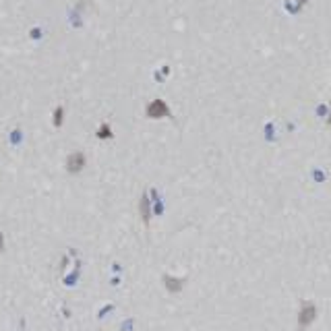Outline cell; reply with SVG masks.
Returning a JSON list of instances; mask_svg holds the SVG:
<instances>
[{"label": "cell", "instance_id": "6da1fadb", "mask_svg": "<svg viewBox=\"0 0 331 331\" xmlns=\"http://www.w3.org/2000/svg\"><path fill=\"white\" fill-rule=\"evenodd\" d=\"M317 319V305L310 300H302L300 302V308H298V315H296V323H298V329L305 331L308 329L312 323H315Z\"/></svg>", "mask_w": 331, "mask_h": 331}, {"label": "cell", "instance_id": "277c9868", "mask_svg": "<svg viewBox=\"0 0 331 331\" xmlns=\"http://www.w3.org/2000/svg\"><path fill=\"white\" fill-rule=\"evenodd\" d=\"M139 211H141V219H143V222L149 224V219H151V205H149V199H147V195L141 197Z\"/></svg>", "mask_w": 331, "mask_h": 331}, {"label": "cell", "instance_id": "9c48e42d", "mask_svg": "<svg viewBox=\"0 0 331 331\" xmlns=\"http://www.w3.org/2000/svg\"><path fill=\"white\" fill-rule=\"evenodd\" d=\"M327 124L331 126V112H329V116H327Z\"/></svg>", "mask_w": 331, "mask_h": 331}, {"label": "cell", "instance_id": "52a82bcc", "mask_svg": "<svg viewBox=\"0 0 331 331\" xmlns=\"http://www.w3.org/2000/svg\"><path fill=\"white\" fill-rule=\"evenodd\" d=\"M62 114H64V108L58 106V108H56V112H54V124H56V126L62 124Z\"/></svg>", "mask_w": 331, "mask_h": 331}, {"label": "cell", "instance_id": "8992f818", "mask_svg": "<svg viewBox=\"0 0 331 331\" xmlns=\"http://www.w3.org/2000/svg\"><path fill=\"white\" fill-rule=\"evenodd\" d=\"M97 137H99V139H110V137H112V131H110V126H108V124H102V126H99Z\"/></svg>", "mask_w": 331, "mask_h": 331}, {"label": "cell", "instance_id": "ba28073f", "mask_svg": "<svg viewBox=\"0 0 331 331\" xmlns=\"http://www.w3.org/2000/svg\"><path fill=\"white\" fill-rule=\"evenodd\" d=\"M4 248V238H2V232H0V251Z\"/></svg>", "mask_w": 331, "mask_h": 331}, {"label": "cell", "instance_id": "3957f363", "mask_svg": "<svg viewBox=\"0 0 331 331\" xmlns=\"http://www.w3.org/2000/svg\"><path fill=\"white\" fill-rule=\"evenodd\" d=\"M85 164H87L85 155H83L81 151H75V153H71L67 158V170L71 174H79L83 168H85Z\"/></svg>", "mask_w": 331, "mask_h": 331}, {"label": "cell", "instance_id": "5b68a950", "mask_svg": "<svg viewBox=\"0 0 331 331\" xmlns=\"http://www.w3.org/2000/svg\"><path fill=\"white\" fill-rule=\"evenodd\" d=\"M164 284H166V288H168L170 292H180V290H182V284H185V280H174V278H170V275H166V278H164Z\"/></svg>", "mask_w": 331, "mask_h": 331}, {"label": "cell", "instance_id": "7a4b0ae2", "mask_svg": "<svg viewBox=\"0 0 331 331\" xmlns=\"http://www.w3.org/2000/svg\"><path fill=\"white\" fill-rule=\"evenodd\" d=\"M147 118H153V120H158V118H170L172 112L168 104L164 102V99H153L151 104H147V110H145Z\"/></svg>", "mask_w": 331, "mask_h": 331}]
</instances>
